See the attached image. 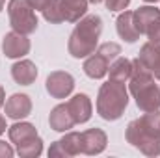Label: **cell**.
<instances>
[{
    "label": "cell",
    "instance_id": "obj_1",
    "mask_svg": "<svg viewBox=\"0 0 160 158\" xmlns=\"http://www.w3.org/2000/svg\"><path fill=\"white\" fill-rule=\"evenodd\" d=\"M128 91L136 101V106L145 112L160 110V87L155 84V75L136 58L132 60V73L128 78Z\"/></svg>",
    "mask_w": 160,
    "mask_h": 158
},
{
    "label": "cell",
    "instance_id": "obj_2",
    "mask_svg": "<svg viewBox=\"0 0 160 158\" xmlns=\"http://www.w3.org/2000/svg\"><path fill=\"white\" fill-rule=\"evenodd\" d=\"M101 32H102V19L95 13L84 15L69 36V43H67L69 54L77 60L88 58L89 54H93L99 47Z\"/></svg>",
    "mask_w": 160,
    "mask_h": 158
},
{
    "label": "cell",
    "instance_id": "obj_3",
    "mask_svg": "<svg viewBox=\"0 0 160 158\" xmlns=\"http://www.w3.org/2000/svg\"><path fill=\"white\" fill-rule=\"evenodd\" d=\"M128 106V91L125 82L108 80L101 86L97 95V114L104 121H118Z\"/></svg>",
    "mask_w": 160,
    "mask_h": 158
},
{
    "label": "cell",
    "instance_id": "obj_4",
    "mask_svg": "<svg viewBox=\"0 0 160 158\" xmlns=\"http://www.w3.org/2000/svg\"><path fill=\"white\" fill-rule=\"evenodd\" d=\"M8 15H9L11 28L19 34L30 36L38 30L39 21H38V15L28 0H9L8 2Z\"/></svg>",
    "mask_w": 160,
    "mask_h": 158
},
{
    "label": "cell",
    "instance_id": "obj_5",
    "mask_svg": "<svg viewBox=\"0 0 160 158\" xmlns=\"http://www.w3.org/2000/svg\"><path fill=\"white\" fill-rule=\"evenodd\" d=\"M125 138L134 149H138L145 156H160V138L153 136L149 130H145L140 119H134L127 125Z\"/></svg>",
    "mask_w": 160,
    "mask_h": 158
},
{
    "label": "cell",
    "instance_id": "obj_6",
    "mask_svg": "<svg viewBox=\"0 0 160 158\" xmlns=\"http://www.w3.org/2000/svg\"><path fill=\"white\" fill-rule=\"evenodd\" d=\"M45 87L52 99H67L75 89V78L67 71H54L47 77Z\"/></svg>",
    "mask_w": 160,
    "mask_h": 158
},
{
    "label": "cell",
    "instance_id": "obj_7",
    "mask_svg": "<svg viewBox=\"0 0 160 158\" xmlns=\"http://www.w3.org/2000/svg\"><path fill=\"white\" fill-rule=\"evenodd\" d=\"M30 39L24 36V34H19V32H8L2 39V52L6 58H11V60H19L22 56H26L30 52Z\"/></svg>",
    "mask_w": 160,
    "mask_h": 158
},
{
    "label": "cell",
    "instance_id": "obj_8",
    "mask_svg": "<svg viewBox=\"0 0 160 158\" xmlns=\"http://www.w3.org/2000/svg\"><path fill=\"white\" fill-rule=\"evenodd\" d=\"M80 143H82V153L95 156L101 155L106 149L108 143V136L102 128H88L84 132H80Z\"/></svg>",
    "mask_w": 160,
    "mask_h": 158
},
{
    "label": "cell",
    "instance_id": "obj_9",
    "mask_svg": "<svg viewBox=\"0 0 160 158\" xmlns=\"http://www.w3.org/2000/svg\"><path fill=\"white\" fill-rule=\"evenodd\" d=\"M4 112L6 117L21 121L32 114V99L26 93H13L6 102H4Z\"/></svg>",
    "mask_w": 160,
    "mask_h": 158
},
{
    "label": "cell",
    "instance_id": "obj_10",
    "mask_svg": "<svg viewBox=\"0 0 160 158\" xmlns=\"http://www.w3.org/2000/svg\"><path fill=\"white\" fill-rule=\"evenodd\" d=\"M67 106H69V112H71V116H73L77 125L88 123L91 119L93 104H91V99L86 93H77L73 99L67 101Z\"/></svg>",
    "mask_w": 160,
    "mask_h": 158
},
{
    "label": "cell",
    "instance_id": "obj_11",
    "mask_svg": "<svg viewBox=\"0 0 160 158\" xmlns=\"http://www.w3.org/2000/svg\"><path fill=\"white\" fill-rule=\"evenodd\" d=\"M48 125H50V128L56 130V132H69V130L77 125L75 119H73V116H71V112H69L67 102H65V104H58V106H54V108L50 110Z\"/></svg>",
    "mask_w": 160,
    "mask_h": 158
},
{
    "label": "cell",
    "instance_id": "obj_12",
    "mask_svg": "<svg viewBox=\"0 0 160 158\" xmlns=\"http://www.w3.org/2000/svg\"><path fill=\"white\" fill-rule=\"evenodd\" d=\"M116 30H118V36L127 43H136L142 36L134 24V11H128V9L119 13V17L116 21Z\"/></svg>",
    "mask_w": 160,
    "mask_h": 158
},
{
    "label": "cell",
    "instance_id": "obj_13",
    "mask_svg": "<svg viewBox=\"0 0 160 158\" xmlns=\"http://www.w3.org/2000/svg\"><path fill=\"white\" fill-rule=\"evenodd\" d=\"M11 78L21 86H30L38 78V67L30 60H21L11 65Z\"/></svg>",
    "mask_w": 160,
    "mask_h": 158
},
{
    "label": "cell",
    "instance_id": "obj_14",
    "mask_svg": "<svg viewBox=\"0 0 160 158\" xmlns=\"http://www.w3.org/2000/svg\"><path fill=\"white\" fill-rule=\"evenodd\" d=\"M108 67H110V62L104 60L101 54L93 52V54H89L86 58L82 69H84L86 77H89V78H93V80H101L108 75Z\"/></svg>",
    "mask_w": 160,
    "mask_h": 158
},
{
    "label": "cell",
    "instance_id": "obj_15",
    "mask_svg": "<svg viewBox=\"0 0 160 158\" xmlns=\"http://www.w3.org/2000/svg\"><path fill=\"white\" fill-rule=\"evenodd\" d=\"M160 17V9L155 6H142L138 9H134V24L138 28V32L142 36H145L147 28Z\"/></svg>",
    "mask_w": 160,
    "mask_h": 158
},
{
    "label": "cell",
    "instance_id": "obj_16",
    "mask_svg": "<svg viewBox=\"0 0 160 158\" xmlns=\"http://www.w3.org/2000/svg\"><path fill=\"white\" fill-rule=\"evenodd\" d=\"M8 136H9V141L19 145L22 143L24 140L32 138V136H38V128L32 125V123H26V121H19L11 126H8Z\"/></svg>",
    "mask_w": 160,
    "mask_h": 158
},
{
    "label": "cell",
    "instance_id": "obj_17",
    "mask_svg": "<svg viewBox=\"0 0 160 158\" xmlns=\"http://www.w3.org/2000/svg\"><path fill=\"white\" fill-rule=\"evenodd\" d=\"M67 22H78L88 11V0H60Z\"/></svg>",
    "mask_w": 160,
    "mask_h": 158
},
{
    "label": "cell",
    "instance_id": "obj_18",
    "mask_svg": "<svg viewBox=\"0 0 160 158\" xmlns=\"http://www.w3.org/2000/svg\"><path fill=\"white\" fill-rule=\"evenodd\" d=\"M130 73H132V60L128 58H121L118 56L110 67H108V75H110V80H118V82H127L130 78Z\"/></svg>",
    "mask_w": 160,
    "mask_h": 158
},
{
    "label": "cell",
    "instance_id": "obj_19",
    "mask_svg": "<svg viewBox=\"0 0 160 158\" xmlns=\"http://www.w3.org/2000/svg\"><path fill=\"white\" fill-rule=\"evenodd\" d=\"M138 60L153 73V69L157 67V63L160 62V45L158 43H145L142 48H140V54H138Z\"/></svg>",
    "mask_w": 160,
    "mask_h": 158
},
{
    "label": "cell",
    "instance_id": "obj_20",
    "mask_svg": "<svg viewBox=\"0 0 160 158\" xmlns=\"http://www.w3.org/2000/svg\"><path fill=\"white\" fill-rule=\"evenodd\" d=\"M17 147V155L22 158H38L41 156V153H43V140L39 138V134L38 136H32V138H28V140H24L22 143H19V145H15Z\"/></svg>",
    "mask_w": 160,
    "mask_h": 158
},
{
    "label": "cell",
    "instance_id": "obj_21",
    "mask_svg": "<svg viewBox=\"0 0 160 158\" xmlns=\"http://www.w3.org/2000/svg\"><path fill=\"white\" fill-rule=\"evenodd\" d=\"M62 149H63V155L65 158L69 156H77L82 153V143H80V132H65L62 140H58Z\"/></svg>",
    "mask_w": 160,
    "mask_h": 158
},
{
    "label": "cell",
    "instance_id": "obj_22",
    "mask_svg": "<svg viewBox=\"0 0 160 158\" xmlns=\"http://www.w3.org/2000/svg\"><path fill=\"white\" fill-rule=\"evenodd\" d=\"M43 13V19L50 24H60L65 21L63 17V9H62V2L60 0H50V4L41 11Z\"/></svg>",
    "mask_w": 160,
    "mask_h": 158
},
{
    "label": "cell",
    "instance_id": "obj_23",
    "mask_svg": "<svg viewBox=\"0 0 160 158\" xmlns=\"http://www.w3.org/2000/svg\"><path fill=\"white\" fill-rule=\"evenodd\" d=\"M140 123L145 130H149L153 136L160 138V110L155 112H145V116L140 117Z\"/></svg>",
    "mask_w": 160,
    "mask_h": 158
},
{
    "label": "cell",
    "instance_id": "obj_24",
    "mask_svg": "<svg viewBox=\"0 0 160 158\" xmlns=\"http://www.w3.org/2000/svg\"><path fill=\"white\" fill-rule=\"evenodd\" d=\"M95 52H97V54H101L104 60H108V62L112 63V62H114V60L121 54V45H119V43H114V41H108V43L99 45Z\"/></svg>",
    "mask_w": 160,
    "mask_h": 158
},
{
    "label": "cell",
    "instance_id": "obj_25",
    "mask_svg": "<svg viewBox=\"0 0 160 158\" xmlns=\"http://www.w3.org/2000/svg\"><path fill=\"white\" fill-rule=\"evenodd\" d=\"M145 36L149 37L151 43H158L160 45V17L147 28V32H145Z\"/></svg>",
    "mask_w": 160,
    "mask_h": 158
},
{
    "label": "cell",
    "instance_id": "obj_26",
    "mask_svg": "<svg viewBox=\"0 0 160 158\" xmlns=\"http://www.w3.org/2000/svg\"><path fill=\"white\" fill-rule=\"evenodd\" d=\"M104 2L110 11H125L130 4V0H104Z\"/></svg>",
    "mask_w": 160,
    "mask_h": 158
},
{
    "label": "cell",
    "instance_id": "obj_27",
    "mask_svg": "<svg viewBox=\"0 0 160 158\" xmlns=\"http://www.w3.org/2000/svg\"><path fill=\"white\" fill-rule=\"evenodd\" d=\"M13 155H15L13 147H11L9 143H6V141L0 140V158H11Z\"/></svg>",
    "mask_w": 160,
    "mask_h": 158
},
{
    "label": "cell",
    "instance_id": "obj_28",
    "mask_svg": "<svg viewBox=\"0 0 160 158\" xmlns=\"http://www.w3.org/2000/svg\"><path fill=\"white\" fill-rule=\"evenodd\" d=\"M48 156H65V155H63V149H62V145H60V141H54V143L50 145Z\"/></svg>",
    "mask_w": 160,
    "mask_h": 158
},
{
    "label": "cell",
    "instance_id": "obj_29",
    "mask_svg": "<svg viewBox=\"0 0 160 158\" xmlns=\"http://www.w3.org/2000/svg\"><path fill=\"white\" fill-rule=\"evenodd\" d=\"M30 2V6L36 9V11H43L48 4H50V0H28Z\"/></svg>",
    "mask_w": 160,
    "mask_h": 158
},
{
    "label": "cell",
    "instance_id": "obj_30",
    "mask_svg": "<svg viewBox=\"0 0 160 158\" xmlns=\"http://www.w3.org/2000/svg\"><path fill=\"white\" fill-rule=\"evenodd\" d=\"M6 128H8V125H6V117H4V116H0V136L6 132Z\"/></svg>",
    "mask_w": 160,
    "mask_h": 158
},
{
    "label": "cell",
    "instance_id": "obj_31",
    "mask_svg": "<svg viewBox=\"0 0 160 158\" xmlns=\"http://www.w3.org/2000/svg\"><path fill=\"white\" fill-rule=\"evenodd\" d=\"M4 102H6V91H4V87L0 86V108L4 106Z\"/></svg>",
    "mask_w": 160,
    "mask_h": 158
},
{
    "label": "cell",
    "instance_id": "obj_32",
    "mask_svg": "<svg viewBox=\"0 0 160 158\" xmlns=\"http://www.w3.org/2000/svg\"><path fill=\"white\" fill-rule=\"evenodd\" d=\"M153 75H155V78H158V80H160V62L157 63V67L153 69Z\"/></svg>",
    "mask_w": 160,
    "mask_h": 158
},
{
    "label": "cell",
    "instance_id": "obj_33",
    "mask_svg": "<svg viewBox=\"0 0 160 158\" xmlns=\"http://www.w3.org/2000/svg\"><path fill=\"white\" fill-rule=\"evenodd\" d=\"M88 2H91V4H101V2H104V0H88Z\"/></svg>",
    "mask_w": 160,
    "mask_h": 158
},
{
    "label": "cell",
    "instance_id": "obj_34",
    "mask_svg": "<svg viewBox=\"0 0 160 158\" xmlns=\"http://www.w3.org/2000/svg\"><path fill=\"white\" fill-rule=\"evenodd\" d=\"M143 2H147V4H157L158 0H143Z\"/></svg>",
    "mask_w": 160,
    "mask_h": 158
},
{
    "label": "cell",
    "instance_id": "obj_35",
    "mask_svg": "<svg viewBox=\"0 0 160 158\" xmlns=\"http://www.w3.org/2000/svg\"><path fill=\"white\" fill-rule=\"evenodd\" d=\"M4 9V0H0V11Z\"/></svg>",
    "mask_w": 160,
    "mask_h": 158
}]
</instances>
